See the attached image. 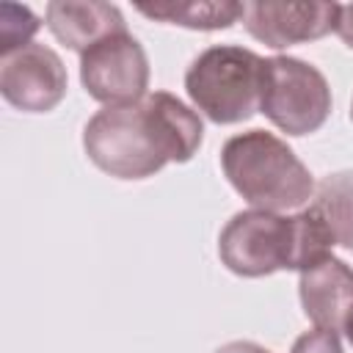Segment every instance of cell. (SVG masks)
Wrapping results in <instances>:
<instances>
[{
	"mask_svg": "<svg viewBox=\"0 0 353 353\" xmlns=\"http://www.w3.org/2000/svg\"><path fill=\"white\" fill-rule=\"evenodd\" d=\"M204 138L196 110L168 91L130 105H105L83 130L88 160L116 179H146L168 163H188Z\"/></svg>",
	"mask_w": 353,
	"mask_h": 353,
	"instance_id": "1",
	"label": "cell"
},
{
	"mask_svg": "<svg viewBox=\"0 0 353 353\" xmlns=\"http://www.w3.org/2000/svg\"><path fill=\"white\" fill-rule=\"evenodd\" d=\"M334 237L309 204L295 215L265 210L234 212L218 237V256L234 276L259 279L276 270H306L331 256Z\"/></svg>",
	"mask_w": 353,
	"mask_h": 353,
	"instance_id": "2",
	"label": "cell"
},
{
	"mask_svg": "<svg viewBox=\"0 0 353 353\" xmlns=\"http://www.w3.org/2000/svg\"><path fill=\"white\" fill-rule=\"evenodd\" d=\"M221 168L229 185L254 210L265 212L303 207L317 188L301 157L265 130L232 135L221 149Z\"/></svg>",
	"mask_w": 353,
	"mask_h": 353,
	"instance_id": "3",
	"label": "cell"
},
{
	"mask_svg": "<svg viewBox=\"0 0 353 353\" xmlns=\"http://www.w3.org/2000/svg\"><path fill=\"white\" fill-rule=\"evenodd\" d=\"M262 66L254 50L215 44L193 58L185 72L190 102L215 124H240L259 110Z\"/></svg>",
	"mask_w": 353,
	"mask_h": 353,
	"instance_id": "4",
	"label": "cell"
},
{
	"mask_svg": "<svg viewBox=\"0 0 353 353\" xmlns=\"http://www.w3.org/2000/svg\"><path fill=\"white\" fill-rule=\"evenodd\" d=\"M259 113L287 135L317 132L331 113V88L325 74L292 55L265 58Z\"/></svg>",
	"mask_w": 353,
	"mask_h": 353,
	"instance_id": "5",
	"label": "cell"
},
{
	"mask_svg": "<svg viewBox=\"0 0 353 353\" xmlns=\"http://www.w3.org/2000/svg\"><path fill=\"white\" fill-rule=\"evenodd\" d=\"M80 83L97 102L130 105L149 91V58L130 33H113L80 55Z\"/></svg>",
	"mask_w": 353,
	"mask_h": 353,
	"instance_id": "6",
	"label": "cell"
},
{
	"mask_svg": "<svg viewBox=\"0 0 353 353\" xmlns=\"http://www.w3.org/2000/svg\"><path fill=\"white\" fill-rule=\"evenodd\" d=\"M66 88V66L52 47L30 41L0 55V94L17 110L47 113L61 105Z\"/></svg>",
	"mask_w": 353,
	"mask_h": 353,
	"instance_id": "7",
	"label": "cell"
},
{
	"mask_svg": "<svg viewBox=\"0 0 353 353\" xmlns=\"http://www.w3.org/2000/svg\"><path fill=\"white\" fill-rule=\"evenodd\" d=\"M240 19L256 41L284 50L336 30L339 3H243Z\"/></svg>",
	"mask_w": 353,
	"mask_h": 353,
	"instance_id": "8",
	"label": "cell"
},
{
	"mask_svg": "<svg viewBox=\"0 0 353 353\" xmlns=\"http://www.w3.org/2000/svg\"><path fill=\"white\" fill-rule=\"evenodd\" d=\"M298 295L314 328L342 334L353 320V268L336 256H325L301 270Z\"/></svg>",
	"mask_w": 353,
	"mask_h": 353,
	"instance_id": "9",
	"label": "cell"
},
{
	"mask_svg": "<svg viewBox=\"0 0 353 353\" xmlns=\"http://www.w3.org/2000/svg\"><path fill=\"white\" fill-rule=\"evenodd\" d=\"M50 33L69 50L85 52L102 39L127 30L121 11L99 0H55L47 6Z\"/></svg>",
	"mask_w": 353,
	"mask_h": 353,
	"instance_id": "10",
	"label": "cell"
},
{
	"mask_svg": "<svg viewBox=\"0 0 353 353\" xmlns=\"http://www.w3.org/2000/svg\"><path fill=\"white\" fill-rule=\"evenodd\" d=\"M143 17L190 30H226L243 17L237 0H185V3H138Z\"/></svg>",
	"mask_w": 353,
	"mask_h": 353,
	"instance_id": "11",
	"label": "cell"
},
{
	"mask_svg": "<svg viewBox=\"0 0 353 353\" xmlns=\"http://www.w3.org/2000/svg\"><path fill=\"white\" fill-rule=\"evenodd\" d=\"M312 207L325 221L336 245L353 254V171H336L317 182Z\"/></svg>",
	"mask_w": 353,
	"mask_h": 353,
	"instance_id": "12",
	"label": "cell"
},
{
	"mask_svg": "<svg viewBox=\"0 0 353 353\" xmlns=\"http://www.w3.org/2000/svg\"><path fill=\"white\" fill-rule=\"evenodd\" d=\"M39 28H41V19L28 6L3 3L0 6V55L30 44V39L39 33Z\"/></svg>",
	"mask_w": 353,
	"mask_h": 353,
	"instance_id": "13",
	"label": "cell"
},
{
	"mask_svg": "<svg viewBox=\"0 0 353 353\" xmlns=\"http://www.w3.org/2000/svg\"><path fill=\"white\" fill-rule=\"evenodd\" d=\"M290 353H345V350H342L339 334L314 328V331L301 334V336L292 342V350H290Z\"/></svg>",
	"mask_w": 353,
	"mask_h": 353,
	"instance_id": "14",
	"label": "cell"
},
{
	"mask_svg": "<svg viewBox=\"0 0 353 353\" xmlns=\"http://www.w3.org/2000/svg\"><path fill=\"white\" fill-rule=\"evenodd\" d=\"M336 36L345 41V47H350V50H353V3H345V6H339Z\"/></svg>",
	"mask_w": 353,
	"mask_h": 353,
	"instance_id": "15",
	"label": "cell"
},
{
	"mask_svg": "<svg viewBox=\"0 0 353 353\" xmlns=\"http://www.w3.org/2000/svg\"><path fill=\"white\" fill-rule=\"evenodd\" d=\"M215 353H270V350L256 345V342H248V339H234V342L221 345Z\"/></svg>",
	"mask_w": 353,
	"mask_h": 353,
	"instance_id": "16",
	"label": "cell"
},
{
	"mask_svg": "<svg viewBox=\"0 0 353 353\" xmlns=\"http://www.w3.org/2000/svg\"><path fill=\"white\" fill-rule=\"evenodd\" d=\"M345 336H347V342L353 345V320H350V325H347V331H345Z\"/></svg>",
	"mask_w": 353,
	"mask_h": 353,
	"instance_id": "17",
	"label": "cell"
},
{
	"mask_svg": "<svg viewBox=\"0 0 353 353\" xmlns=\"http://www.w3.org/2000/svg\"><path fill=\"white\" fill-rule=\"evenodd\" d=\"M350 121H353V99H350Z\"/></svg>",
	"mask_w": 353,
	"mask_h": 353,
	"instance_id": "18",
	"label": "cell"
}]
</instances>
